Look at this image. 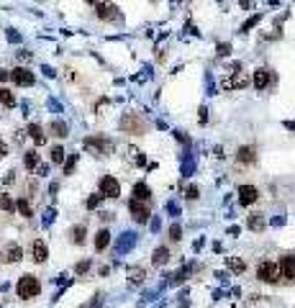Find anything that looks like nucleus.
<instances>
[{
	"label": "nucleus",
	"instance_id": "ddd939ff",
	"mask_svg": "<svg viewBox=\"0 0 295 308\" xmlns=\"http://www.w3.org/2000/svg\"><path fill=\"white\" fill-rule=\"evenodd\" d=\"M149 198H151V190H149V185H144V183L134 185V198H131V201H141V203H147Z\"/></svg>",
	"mask_w": 295,
	"mask_h": 308
},
{
	"label": "nucleus",
	"instance_id": "f8f14e48",
	"mask_svg": "<svg viewBox=\"0 0 295 308\" xmlns=\"http://www.w3.org/2000/svg\"><path fill=\"white\" fill-rule=\"evenodd\" d=\"M236 160L244 162V164H252L254 160H257V149H254V146H241L239 152H236Z\"/></svg>",
	"mask_w": 295,
	"mask_h": 308
},
{
	"label": "nucleus",
	"instance_id": "4be33fe9",
	"mask_svg": "<svg viewBox=\"0 0 295 308\" xmlns=\"http://www.w3.org/2000/svg\"><path fill=\"white\" fill-rule=\"evenodd\" d=\"M16 208H18V213H21L23 218H31L34 213H31V205H28V201L26 198H21V201H16Z\"/></svg>",
	"mask_w": 295,
	"mask_h": 308
},
{
	"label": "nucleus",
	"instance_id": "0eeeda50",
	"mask_svg": "<svg viewBox=\"0 0 295 308\" xmlns=\"http://www.w3.org/2000/svg\"><path fill=\"white\" fill-rule=\"evenodd\" d=\"M11 80L16 85H21V87H31L34 85V72H28L26 67H16L11 72Z\"/></svg>",
	"mask_w": 295,
	"mask_h": 308
},
{
	"label": "nucleus",
	"instance_id": "473e14b6",
	"mask_svg": "<svg viewBox=\"0 0 295 308\" xmlns=\"http://www.w3.org/2000/svg\"><path fill=\"white\" fill-rule=\"evenodd\" d=\"M259 18H262V16H252V18H249V21H247V23H244V26H241V31H249V28H252V26H257V23H259Z\"/></svg>",
	"mask_w": 295,
	"mask_h": 308
},
{
	"label": "nucleus",
	"instance_id": "bb28decb",
	"mask_svg": "<svg viewBox=\"0 0 295 308\" xmlns=\"http://www.w3.org/2000/svg\"><path fill=\"white\" fill-rule=\"evenodd\" d=\"M72 242L75 244H83L85 242V226H75L72 228Z\"/></svg>",
	"mask_w": 295,
	"mask_h": 308
},
{
	"label": "nucleus",
	"instance_id": "cd10ccee",
	"mask_svg": "<svg viewBox=\"0 0 295 308\" xmlns=\"http://www.w3.org/2000/svg\"><path fill=\"white\" fill-rule=\"evenodd\" d=\"M0 208H3V211H13V208H16L13 198L11 195H0Z\"/></svg>",
	"mask_w": 295,
	"mask_h": 308
},
{
	"label": "nucleus",
	"instance_id": "a211bd4d",
	"mask_svg": "<svg viewBox=\"0 0 295 308\" xmlns=\"http://www.w3.org/2000/svg\"><path fill=\"white\" fill-rule=\"evenodd\" d=\"M151 262H154V265H167L169 262V249H167V246H159V249H154Z\"/></svg>",
	"mask_w": 295,
	"mask_h": 308
},
{
	"label": "nucleus",
	"instance_id": "6ab92c4d",
	"mask_svg": "<svg viewBox=\"0 0 295 308\" xmlns=\"http://www.w3.org/2000/svg\"><path fill=\"white\" fill-rule=\"evenodd\" d=\"M226 265L231 272H244L247 270V265H244V260H239V257H226Z\"/></svg>",
	"mask_w": 295,
	"mask_h": 308
},
{
	"label": "nucleus",
	"instance_id": "f03ea898",
	"mask_svg": "<svg viewBox=\"0 0 295 308\" xmlns=\"http://www.w3.org/2000/svg\"><path fill=\"white\" fill-rule=\"evenodd\" d=\"M257 275H259V280H264V283H277L280 280V267H277V262H262L259 267H257Z\"/></svg>",
	"mask_w": 295,
	"mask_h": 308
},
{
	"label": "nucleus",
	"instance_id": "aec40b11",
	"mask_svg": "<svg viewBox=\"0 0 295 308\" xmlns=\"http://www.w3.org/2000/svg\"><path fill=\"white\" fill-rule=\"evenodd\" d=\"M21 246H18V244H11V246H8V249H5V260L8 262H18V260H21Z\"/></svg>",
	"mask_w": 295,
	"mask_h": 308
},
{
	"label": "nucleus",
	"instance_id": "dca6fc26",
	"mask_svg": "<svg viewBox=\"0 0 295 308\" xmlns=\"http://www.w3.org/2000/svg\"><path fill=\"white\" fill-rule=\"evenodd\" d=\"M95 11H98L100 18H113L118 8H116V5H110V3H95Z\"/></svg>",
	"mask_w": 295,
	"mask_h": 308
},
{
	"label": "nucleus",
	"instance_id": "c9c22d12",
	"mask_svg": "<svg viewBox=\"0 0 295 308\" xmlns=\"http://www.w3.org/2000/svg\"><path fill=\"white\" fill-rule=\"evenodd\" d=\"M98 203H100V195H93V198L87 201V208H98Z\"/></svg>",
	"mask_w": 295,
	"mask_h": 308
},
{
	"label": "nucleus",
	"instance_id": "2f4dec72",
	"mask_svg": "<svg viewBox=\"0 0 295 308\" xmlns=\"http://www.w3.org/2000/svg\"><path fill=\"white\" fill-rule=\"evenodd\" d=\"M180 234H182V228H180L177 224H172V226H169V239H175V242H177V239H180Z\"/></svg>",
	"mask_w": 295,
	"mask_h": 308
},
{
	"label": "nucleus",
	"instance_id": "5701e85b",
	"mask_svg": "<svg viewBox=\"0 0 295 308\" xmlns=\"http://www.w3.org/2000/svg\"><path fill=\"white\" fill-rule=\"evenodd\" d=\"M249 228H252V231H262V228H264V218L259 213H252L249 216Z\"/></svg>",
	"mask_w": 295,
	"mask_h": 308
},
{
	"label": "nucleus",
	"instance_id": "6e6552de",
	"mask_svg": "<svg viewBox=\"0 0 295 308\" xmlns=\"http://www.w3.org/2000/svg\"><path fill=\"white\" fill-rule=\"evenodd\" d=\"M280 277H285V280H295V257L293 254H285L280 257Z\"/></svg>",
	"mask_w": 295,
	"mask_h": 308
},
{
	"label": "nucleus",
	"instance_id": "f3484780",
	"mask_svg": "<svg viewBox=\"0 0 295 308\" xmlns=\"http://www.w3.org/2000/svg\"><path fill=\"white\" fill-rule=\"evenodd\" d=\"M108 244H110V231H105V228H103V231H98V234H95V249H98V252H103Z\"/></svg>",
	"mask_w": 295,
	"mask_h": 308
},
{
	"label": "nucleus",
	"instance_id": "7ed1b4c3",
	"mask_svg": "<svg viewBox=\"0 0 295 308\" xmlns=\"http://www.w3.org/2000/svg\"><path fill=\"white\" fill-rule=\"evenodd\" d=\"M121 128H124V131H134V134H144L147 131V123L141 121L136 113H126L124 121H121Z\"/></svg>",
	"mask_w": 295,
	"mask_h": 308
},
{
	"label": "nucleus",
	"instance_id": "c85d7f7f",
	"mask_svg": "<svg viewBox=\"0 0 295 308\" xmlns=\"http://www.w3.org/2000/svg\"><path fill=\"white\" fill-rule=\"evenodd\" d=\"M52 162H57V164L64 162V149H62V146H54V149H52Z\"/></svg>",
	"mask_w": 295,
	"mask_h": 308
},
{
	"label": "nucleus",
	"instance_id": "ea45409f",
	"mask_svg": "<svg viewBox=\"0 0 295 308\" xmlns=\"http://www.w3.org/2000/svg\"><path fill=\"white\" fill-rule=\"evenodd\" d=\"M8 77H11V72H5V69H0V82H3V80H8Z\"/></svg>",
	"mask_w": 295,
	"mask_h": 308
},
{
	"label": "nucleus",
	"instance_id": "58836bf2",
	"mask_svg": "<svg viewBox=\"0 0 295 308\" xmlns=\"http://www.w3.org/2000/svg\"><path fill=\"white\" fill-rule=\"evenodd\" d=\"M229 49H231L229 44H221V46H218V54H229Z\"/></svg>",
	"mask_w": 295,
	"mask_h": 308
},
{
	"label": "nucleus",
	"instance_id": "f257e3e1",
	"mask_svg": "<svg viewBox=\"0 0 295 308\" xmlns=\"http://www.w3.org/2000/svg\"><path fill=\"white\" fill-rule=\"evenodd\" d=\"M16 293H18V298H36L42 293V285H39V280L34 275H23L16 285Z\"/></svg>",
	"mask_w": 295,
	"mask_h": 308
},
{
	"label": "nucleus",
	"instance_id": "393cba45",
	"mask_svg": "<svg viewBox=\"0 0 295 308\" xmlns=\"http://www.w3.org/2000/svg\"><path fill=\"white\" fill-rule=\"evenodd\" d=\"M128 280L131 283H141V280H144V267H128Z\"/></svg>",
	"mask_w": 295,
	"mask_h": 308
},
{
	"label": "nucleus",
	"instance_id": "9b49d317",
	"mask_svg": "<svg viewBox=\"0 0 295 308\" xmlns=\"http://www.w3.org/2000/svg\"><path fill=\"white\" fill-rule=\"evenodd\" d=\"M31 254H34V262H46V257H49V249H46L44 239H36V242L31 244Z\"/></svg>",
	"mask_w": 295,
	"mask_h": 308
},
{
	"label": "nucleus",
	"instance_id": "72a5a7b5",
	"mask_svg": "<svg viewBox=\"0 0 295 308\" xmlns=\"http://www.w3.org/2000/svg\"><path fill=\"white\" fill-rule=\"evenodd\" d=\"M75 164H77V157H69V160L64 162V175L72 172V170H75Z\"/></svg>",
	"mask_w": 295,
	"mask_h": 308
},
{
	"label": "nucleus",
	"instance_id": "9d476101",
	"mask_svg": "<svg viewBox=\"0 0 295 308\" xmlns=\"http://www.w3.org/2000/svg\"><path fill=\"white\" fill-rule=\"evenodd\" d=\"M252 82L259 87V90H264L270 82H272V69H267V67H259L257 72H254V77H252Z\"/></svg>",
	"mask_w": 295,
	"mask_h": 308
},
{
	"label": "nucleus",
	"instance_id": "423d86ee",
	"mask_svg": "<svg viewBox=\"0 0 295 308\" xmlns=\"http://www.w3.org/2000/svg\"><path fill=\"white\" fill-rule=\"evenodd\" d=\"M85 146L93 149L95 154H108L110 149H113V144H110L108 139H100V136H87L85 139Z\"/></svg>",
	"mask_w": 295,
	"mask_h": 308
},
{
	"label": "nucleus",
	"instance_id": "412c9836",
	"mask_svg": "<svg viewBox=\"0 0 295 308\" xmlns=\"http://www.w3.org/2000/svg\"><path fill=\"white\" fill-rule=\"evenodd\" d=\"M52 134L54 136H67L69 134V126L64 121H52Z\"/></svg>",
	"mask_w": 295,
	"mask_h": 308
},
{
	"label": "nucleus",
	"instance_id": "c756f323",
	"mask_svg": "<svg viewBox=\"0 0 295 308\" xmlns=\"http://www.w3.org/2000/svg\"><path fill=\"white\" fill-rule=\"evenodd\" d=\"M200 195V190H198V187L195 185H190L188 187V190H185V198H188V201H195V198Z\"/></svg>",
	"mask_w": 295,
	"mask_h": 308
},
{
	"label": "nucleus",
	"instance_id": "2eb2a0df",
	"mask_svg": "<svg viewBox=\"0 0 295 308\" xmlns=\"http://www.w3.org/2000/svg\"><path fill=\"white\" fill-rule=\"evenodd\" d=\"M28 136L34 139L36 146H42V144L46 142V136H44V131H42V126H39V123H31V126H28Z\"/></svg>",
	"mask_w": 295,
	"mask_h": 308
},
{
	"label": "nucleus",
	"instance_id": "1a4fd4ad",
	"mask_svg": "<svg viewBox=\"0 0 295 308\" xmlns=\"http://www.w3.org/2000/svg\"><path fill=\"white\" fill-rule=\"evenodd\" d=\"M257 195H259V190L254 185H241L239 187V203L241 205H252L254 201H257Z\"/></svg>",
	"mask_w": 295,
	"mask_h": 308
},
{
	"label": "nucleus",
	"instance_id": "4468645a",
	"mask_svg": "<svg viewBox=\"0 0 295 308\" xmlns=\"http://www.w3.org/2000/svg\"><path fill=\"white\" fill-rule=\"evenodd\" d=\"M247 85H249V77H244L241 72H236L231 80H223V87H226V90H231V87H247Z\"/></svg>",
	"mask_w": 295,
	"mask_h": 308
},
{
	"label": "nucleus",
	"instance_id": "39448f33",
	"mask_svg": "<svg viewBox=\"0 0 295 308\" xmlns=\"http://www.w3.org/2000/svg\"><path fill=\"white\" fill-rule=\"evenodd\" d=\"M128 211H131V216H134V221H139V224H147L149 216H151L149 205L141 203V201H131V203H128Z\"/></svg>",
	"mask_w": 295,
	"mask_h": 308
},
{
	"label": "nucleus",
	"instance_id": "b1692460",
	"mask_svg": "<svg viewBox=\"0 0 295 308\" xmlns=\"http://www.w3.org/2000/svg\"><path fill=\"white\" fill-rule=\"evenodd\" d=\"M0 103H3V105H8V108H13V105H16V98H13V93H11V90H5V87H0Z\"/></svg>",
	"mask_w": 295,
	"mask_h": 308
},
{
	"label": "nucleus",
	"instance_id": "20e7f679",
	"mask_svg": "<svg viewBox=\"0 0 295 308\" xmlns=\"http://www.w3.org/2000/svg\"><path fill=\"white\" fill-rule=\"evenodd\" d=\"M118 193H121L118 180L116 177H110V175H105L103 180H100V198H118Z\"/></svg>",
	"mask_w": 295,
	"mask_h": 308
},
{
	"label": "nucleus",
	"instance_id": "7c9ffc66",
	"mask_svg": "<svg viewBox=\"0 0 295 308\" xmlns=\"http://www.w3.org/2000/svg\"><path fill=\"white\" fill-rule=\"evenodd\" d=\"M87 270H90V260H83V262L75 267V272H77V275H85Z\"/></svg>",
	"mask_w": 295,
	"mask_h": 308
},
{
	"label": "nucleus",
	"instance_id": "4c0bfd02",
	"mask_svg": "<svg viewBox=\"0 0 295 308\" xmlns=\"http://www.w3.org/2000/svg\"><path fill=\"white\" fill-rule=\"evenodd\" d=\"M5 154H8V144L0 142V157H5Z\"/></svg>",
	"mask_w": 295,
	"mask_h": 308
},
{
	"label": "nucleus",
	"instance_id": "e433bc0d",
	"mask_svg": "<svg viewBox=\"0 0 295 308\" xmlns=\"http://www.w3.org/2000/svg\"><path fill=\"white\" fill-rule=\"evenodd\" d=\"M36 172H39V175H49V167H46V164H39Z\"/></svg>",
	"mask_w": 295,
	"mask_h": 308
},
{
	"label": "nucleus",
	"instance_id": "a878e982",
	"mask_svg": "<svg viewBox=\"0 0 295 308\" xmlns=\"http://www.w3.org/2000/svg\"><path fill=\"white\" fill-rule=\"evenodd\" d=\"M26 167H28V170H36V167H39V154L36 152H26Z\"/></svg>",
	"mask_w": 295,
	"mask_h": 308
},
{
	"label": "nucleus",
	"instance_id": "f704fd0d",
	"mask_svg": "<svg viewBox=\"0 0 295 308\" xmlns=\"http://www.w3.org/2000/svg\"><path fill=\"white\" fill-rule=\"evenodd\" d=\"M131 160L136 164H144V157H141V152H136V149H131Z\"/></svg>",
	"mask_w": 295,
	"mask_h": 308
}]
</instances>
